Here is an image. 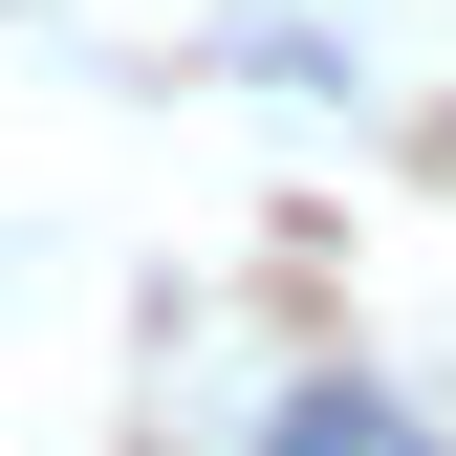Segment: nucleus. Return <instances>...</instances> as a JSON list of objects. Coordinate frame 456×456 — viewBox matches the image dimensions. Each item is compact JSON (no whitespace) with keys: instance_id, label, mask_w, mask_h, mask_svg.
Masks as SVG:
<instances>
[{"instance_id":"nucleus-1","label":"nucleus","mask_w":456,"mask_h":456,"mask_svg":"<svg viewBox=\"0 0 456 456\" xmlns=\"http://www.w3.org/2000/svg\"><path fill=\"white\" fill-rule=\"evenodd\" d=\"M261 456H391V413H370L348 370H305V391H282V413H261Z\"/></svg>"}]
</instances>
